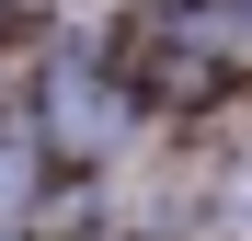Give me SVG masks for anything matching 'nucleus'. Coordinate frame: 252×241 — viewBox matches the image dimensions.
<instances>
[{"mask_svg": "<svg viewBox=\"0 0 252 241\" xmlns=\"http://www.w3.org/2000/svg\"><path fill=\"white\" fill-rule=\"evenodd\" d=\"M126 138V103H115V80L103 69H58L46 80V149H69V161H103Z\"/></svg>", "mask_w": 252, "mask_h": 241, "instance_id": "f257e3e1", "label": "nucleus"}, {"mask_svg": "<svg viewBox=\"0 0 252 241\" xmlns=\"http://www.w3.org/2000/svg\"><path fill=\"white\" fill-rule=\"evenodd\" d=\"M23 195H34V138L0 115V218H23Z\"/></svg>", "mask_w": 252, "mask_h": 241, "instance_id": "f03ea898", "label": "nucleus"}, {"mask_svg": "<svg viewBox=\"0 0 252 241\" xmlns=\"http://www.w3.org/2000/svg\"><path fill=\"white\" fill-rule=\"evenodd\" d=\"M229 195H241V218H252V172H241V184H229Z\"/></svg>", "mask_w": 252, "mask_h": 241, "instance_id": "7ed1b4c3", "label": "nucleus"}]
</instances>
